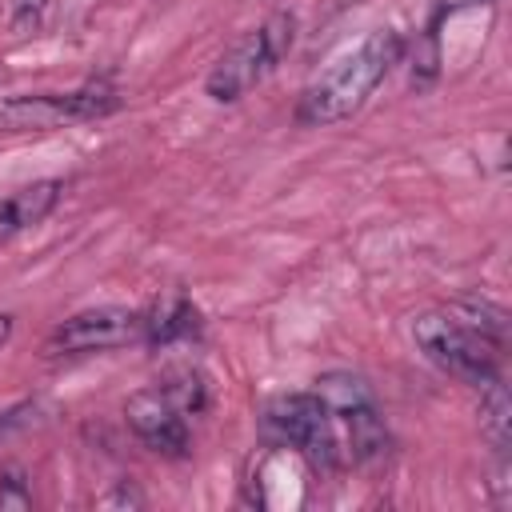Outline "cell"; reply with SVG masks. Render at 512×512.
<instances>
[{"label":"cell","mask_w":512,"mask_h":512,"mask_svg":"<svg viewBox=\"0 0 512 512\" xmlns=\"http://www.w3.org/2000/svg\"><path fill=\"white\" fill-rule=\"evenodd\" d=\"M404 36L396 28L368 32L356 48L336 56L296 100V124L300 128H328L348 120L364 108V100L380 88V80L404 60Z\"/></svg>","instance_id":"6da1fadb"},{"label":"cell","mask_w":512,"mask_h":512,"mask_svg":"<svg viewBox=\"0 0 512 512\" xmlns=\"http://www.w3.org/2000/svg\"><path fill=\"white\" fill-rule=\"evenodd\" d=\"M264 436L276 448H292L312 472H336L344 456V440L336 432L332 412L316 392H284L264 404Z\"/></svg>","instance_id":"7a4b0ae2"},{"label":"cell","mask_w":512,"mask_h":512,"mask_svg":"<svg viewBox=\"0 0 512 512\" xmlns=\"http://www.w3.org/2000/svg\"><path fill=\"white\" fill-rule=\"evenodd\" d=\"M292 40H296V16L292 12H272L260 28L244 32L240 40H232L224 48V56L212 64V72L204 80V92L216 104L244 100L292 52Z\"/></svg>","instance_id":"3957f363"},{"label":"cell","mask_w":512,"mask_h":512,"mask_svg":"<svg viewBox=\"0 0 512 512\" xmlns=\"http://www.w3.org/2000/svg\"><path fill=\"white\" fill-rule=\"evenodd\" d=\"M412 340H416V348L440 368V372H448L452 380H460V384H480V380H488L492 372H500L496 368V360H500V348L496 344H488V340H480L476 332H468L464 324H456L444 308L440 312H420L416 320H412Z\"/></svg>","instance_id":"277c9868"},{"label":"cell","mask_w":512,"mask_h":512,"mask_svg":"<svg viewBox=\"0 0 512 512\" xmlns=\"http://www.w3.org/2000/svg\"><path fill=\"white\" fill-rule=\"evenodd\" d=\"M120 108V92L108 80H88L76 92H36L0 100V132H32L60 128L76 120H100Z\"/></svg>","instance_id":"5b68a950"},{"label":"cell","mask_w":512,"mask_h":512,"mask_svg":"<svg viewBox=\"0 0 512 512\" xmlns=\"http://www.w3.org/2000/svg\"><path fill=\"white\" fill-rule=\"evenodd\" d=\"M144 340V312L124 304H100L68 316L52 328L44 340V356H88V352H112Z\"/></svg>","instance_id":"8992f818"},{"label":"cell","mask_w":512,"mask_h":512,"mask_svg":"<svg viewBox=\"0 0 512 512\" xmlns=\"http://www.w3.org/2000/svg\"><path fill=\"white\" fill-rule=\"evenodd\" d=\"M124 420L132 428V436L152 448L156 456H168V460H184L188 456V416L164 396V388H140L128 396L124 404Z\"/></svg>","instance_id":"52a82bcc"},{"label":"cell","mask_w":512,"mask_h":512,"mask_svg":"<svg viewBox=\"0 0 512 512\" xmlns=\"http://www.w3.org/2000/svg\"><path fill=\"white\" fill-rule=\"evenodd\" d=\"M336 424L344 428V456L356 464V468H380L392 452V432L376 408V400L368 404H356L352 412L336 416Z\"/></svg>","instance_id":"ba28073f"},{"label":"cell","mask_w":512,"mask_h":512,"mask_svg":"<svg viewBox=\"0 0 512 512\" xmlns=\"http://www.w3.org/2000/svg\"><path fill=\"white\" fill-rule=\"evenodd\" d=\"M60 192H64L60 180H32V184L16 188L12 196H4L0 200V244L24 228H36L40 220H48L52 208L60 204Z\"/></svg>","instance_id":"9c48e42d"},{"label":"cell","mask_w":512,"mask_h":512,"mask_svg":"<svg viewBox=\"0 0 512 512\" xmlns=\"http://www.w3.org/2000/svg\"><path fill=\"white\" fill-rule=\"evenodd\" d=\"M196 332H200V312L188 296H164L152 312H144V344L152 348L192 340Z\"/></svg>","instance_id":"30bf717a"},{"label":"cell","mask_w":512,"mask_h":512,"mask_svg":"<svg viewBox=\"0 0 512 512\" xmlns=\"http://www.w3.org/2000/svg\"><path fill=\"white\" fill-rule=\"evenodd\" d=\"M476 388H480V432L492 444V452L504 456L508 440H512V400H508V388H504L500 372H492Z\"/></svg>","instance_id":"8fae6325"},{"label":"cell","mask_w":512,"mask_h":512,"mask_svg":"<svg viewBox=\"0 0 512 512\" xmlns=\"http://www.w3.org/2000/svg\"><path fill=\"white\" fill-rule=\"evenodd\" d=\"M444 312H448L456 324H464L468 332H476L480 340H488V344H496V348L508 344V312H504L500 304L464 296V300H452Z\"/></svg>","instance_id":"7c38bea8"},{"label":"cell","mask_w":512,"mask_h":512,"mask_svg":"<svg viewBox=\"0 0 512 512\" xmlns=\"http://www.w3.org/2000/svg\"><path fill=\"white\" fill-rule=\"evenodd\" d=\"M164 396L184 412V416H196L204 404H208V388H204V376L200 372H192V368H180V372H172L164 384Z\"/></svg>","instance_id":"4fadbf2b"},{"label":"cell","mask_w":512,"mask_h":512,"mask_svg":"<svg viewBox=\"0 0 512 512\" xmlns=\"http://www.w3.org/2000/svg\"><path fill=\"white\" fill-rule=\"evenodd\" d=\"M0 508H16V512L32 508V484H28V472L16 468V464L0 472Z\"/></svg>","instance_id":"5bb4252c"},{"label":"cell","mask_w":512,"mask_h":512,"mask_svg":"<svg viewBox=\"0 0 512 512\" xmlns=\"http://www.w3.org/2000/svg\"><path fill=\"white\" fill-rule=\"evenodd\" d=\"M48 4H52V0H12V4H8V28H12V32H32V28L44 20Z\"/></svg>","instance_id":"9a60e30c"},{"label":"cell","mask_w":512,"mask_h":512,"mask_svg":"<svg viewBox=\"0 0 512 512\" xmlns=\"http://www.w3.org/2000/svg\"><path fill=\"white\" fill-rule=\"evenodd\" d=\"M36 412H40V404H36V400H20V404L0 408V440H8V436H16V432H24V428L36 420Z\"/></svg>","instance_id":"2e32d148"},{"label":"cell","mask_w":512,"mask_h":512,"mask_svg":"<svg viewBox=\"0 0 512 512\" xmlns=\"http://www.w3.org/2000/svg\"><path fill=\"white\" fill-rule=\"evenodd\" d=\"M104 508H140L144 504V496H140V488L132 484V480H120L104 500H100Z\"/></svg>","instance_id":"e0dca14e"},{"label":"cell","mask_w":512,"mask_h":512,"mask_svg":"<svg viewBox=\"0 0 512 512\" xmlns=\"http://www.w3.org/2000/svg\"><path fill=\"white\" fill-rule=\"evenodd\" d=\"M8 336H12V312H0V348L8 344Z\"/></svg>","instance_id":"ac0fdd59"}]
</instances>
